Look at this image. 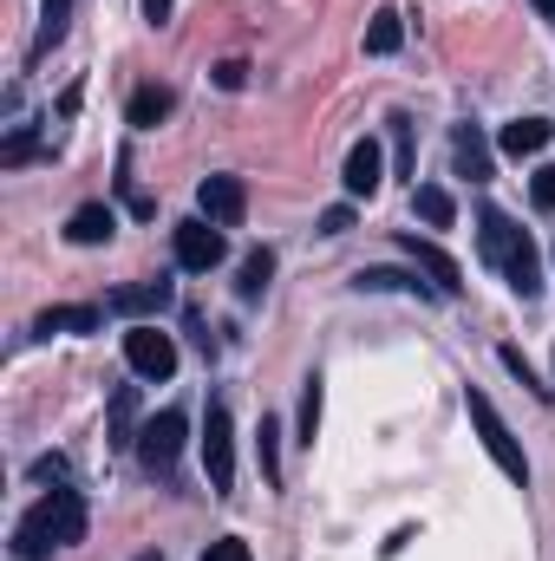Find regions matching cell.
<instances>
[{
  "mask_svg": "<svg viewBox=\"0 0 555 561\" xmlns=\"http://www.w3.org/2000/svg\"><path fill=\"white\" fill-rule=\"evenodd\" d=\"M33 477H39V483H66V457H39Z\"/></svg>",
  "mask_w": 555,
  "mask_h": 561,
  "instance_id": "4dcf8cb0",
  "label": "cell"
},
{
  "mask_svg": "<svg viewBox=\"0 0 555 561\" xmlns=\"http://www.w3.org/2000/svg\"><path fill=\"white\" fill-rule=\"evenodd\" d=\"M203 561H256V556H249V542H242V536H223V542H209V549H203Z\"/></svg>",
  "mask_w": 555,
  "mask_h": 561,
  "instance_id": "d4e9b609",
  "label": "cell"
},
{
  "mask_svg": "<svg viewBox=\"0 0 555 561\" xmlns=\"http://www.w3.org/2000/svg\"><path fill=\"white\" fill-rule=\"evenodd\" d=\"M464 405H471V424H477V437H484V450L497 457V470H503L510 483H530V457H523V444L510 437V424L497 419V405H490L484 392H464Z\"/></svg>",
  "mask_w": 555,
  "mask_h": 561,
  "instance_id": "7a4b0ae2",
  "label": "cell"
},
{
  "mask_svg": "<svg viewBox=\"0 0 555 561\" xmlns=\"http://www.w3.org/2000/svg\"><path fill=\"white\" fill-rule=\"evenodd\" d=\"M177 450H183V412H157L138 431V463L150 477H170L177 470Z\"/></svg>",
  "mask_w": 555,
  "mask_h": 561,
  "instance_id": "5b68a950",
  "label": "cell"
},
{
  "mask_svg": "<svg viewBox=\"0 0 555 561\" xmlns=\"http://www.w3.org/2000/svg\"><path fill=\"white\" fill-rule=\"evenodd\" d=\"M26 157H33V131H13L0 144V163H26Z\"/></svg>",
  "mask_w": 555,
  "mask_h": 561,
  "instance_id": "f1b7e54d",
  "label": "cell"
},
{
  "mask_svg": "<svg viewBox=\"0 0 555 561\" xmlns=\"http://www.w3.org/2000/svg\"><path fill=\"white\" fill-rule=\"evenodd\" d=\"M503 275H510V287H517L523 300H536V294H543V255H536V242H530V236L517 242V255L503 262Z\"/></svg>",
  "mask_w": 555,
  "mask_h": 561,
  "instance_id": "5bb4252c",
  "label": "cell"
},
{
  "mask_svg": "<svg viewBox=\"0 0 555 561\" xmlns=\"http://www.w3.org/2000/svg\"><path fill=\"white\" fill-rule=\"evenodd\" d=\"M399 46H406V20H399L393 7H380V13H373V26H366V53H380V59H386V53H399Z\"/></svg>",
  "mask_w": 555,
  "mask_h": 561,
  "instance_id": "ac0fdd59",
  "label": "cell"
},
{
  "mask_svg": "<svg viewBox=\"0 0 555 561\" xmlns=\"http://www.w3.org/2000/svg\"><path fill=\"white\" fill-rule=\"evenodd\" d=\"M399 249L412 255V268L431 280L438 294H464V268H457V262H451L438 242H424V236H412V229H399Z\"/></svg>",
  "mask_w": 555,
  "mask_h": 561,
  "instance_id": "52a82bcc",
  "label": "cell"
},
{
  "mask_svg": "<svg viewBox=\"0 0 555 561\" xmlns=\"http://www.w3.org/2000/svg\"><path fill=\"white\" fill-rule=\"evenodd\" d=\"M320 405H327L320 373H307V379H301V444H307V450H314V437H320Z\"/></svg>",
  "mask_w": 555,
  "mask_h": 561,
  "instance_id": "d6986e66",
  "label": "cell"
},
{
  "mask_svg": "<svg viewBox=\"0 0 555 561\" xmlns=\"http://www.w3.org/2000/svg\"><path fill=\"white\" fill-rule=\"evenodd\" d=\"M347 229H353V209H347V203H340V209H327V216H320V236H347Z\"/></svg>",
  "mask_w": 555,
  "mask_h": 561,
  "instance_id": "f546056e",
  "label": "cell"
},
{
  "mask_svg": "<svg viewBox=\"0 0 555 561\" xmlns=\"http://www.w3.org/2000/svg\"><path fill=\"white\" fill-rule=\"evenodd\" d=\"M72 542H86V503H79V490H53L20 516L13 561H46L53 549H72Z\"/></svg>",
  "mask_w": 555,
  "mask_h": 561,
  "instance_id": "6da1fadb",
  "label": "cell"
},
{
  "mask_svg": "<svg viewBox=\"0 0 555 561\" xmlns=\"http://www.w3.org/2000/svg\"><path fill=\"white\" fill-rule=\"evenodd\" d=\"M497 359H503V366H510V373H517V386H530V392H536V399H543V405H550V399H555V386H543V379H536V373H530V359H523V353H517V346H497Z\"/></svg>",
  "mask_w": 555,
  "mask_h": 561,
  "instance_id": "7402d4cb",
  "label": "cell"
},
{
  "mask_svg": "<svg viewBox=\"0 0 555 561\" xmlns=\"http://www.w3.org/2000/svg\"><path fill=\"white\" fill-rule=\"evenodd\" d=\"M196 209H203L216 229H236V222L249 216V190H242V176H203Z\"/></svg>",
  "mask_w": 555,
  "mask_h": 561,
  "instance_id": "ba28073f",
  "label": "cell"
},
{
  "mask_svg": "<svg viewBox=\"0 0 555 561\" xmlns=\"http://www.w3.org/2000/svg\"><path fill=\"white\" fill-rule=\"evenodd\" d=\"M353 287H412V294H418V280L412 275H393V268H366Z\"/></svg>",
  "mask_w": 555,
  "mask_h": 561,
  "instance_id": "4316f807",
  "label": "cell"
},
{
  "mask_svg": "<svg viewBox=\"0 0 555 561\" xmlns=\"http://www.w3.org/2000/svg\"><path fill=\"white\" fill-rule=\"evenodd\" d=\"M216 85H223V92H242V85H249V66H242V59H223V66H216Z\"/></svg>",
  "mask_w": 555,
  "mask_h": 561,
  "instance_id": "83f0119b",
  "label": "cell"
},
{
  "mask_svg": "<svg viewBox=\"0 0 555 561\" xmlns=\"http://www.w3.org/2000/svg\"><path fill=\"white\" fill-rule=\"evenodd\" d=\"M132 412H138V399H132V386L112 399V444H132Z\"/></svg>",
  "mask_w": 555,
  "mask_h": 561,
  "instance_id": "cb8c5ba5",
  "label": "cell"
},
{
  "mask_svg": "<svg viewBox=\"0 0 555 561\" xmlns=\"http://www.w3.org/2000/svg\"><path fill=\"white\" fill-rule=\"evenodd\" d=\"M393 138H399V170H412V125L393 118Z\"/></svg>",
  "mask_w": 555,
  "mask_h": 561,
  "instance_id": "1f68e13d",
  "label": "cell"
},
{
  "mask_svg": "<svg viewBox=\"0 0 555 561\" xmlns=\"http://www.w3.org/2000/svg\"><path fill=\"white\" fill-rule=\"evenodd\" d=\"M555 138V125L550 118H510V125H503V157H536V150H543V144Z\"/></svg>",
  "mask_w": 555,
  "mask_h": 561,
  "instance_id": "4fadbf2b",
  "label": "cell"
},
{
  "mask_svg": "<svg viewBox=\"0 0 555 561\" xmlns=\"http://www.w3.org/2000/svg\"><path fill=\"white\" fill-rule=\"evenodd\" d=\"M170 7H177V0H144V20H150V26H163V20H170Z\"/></svg>",
  "mask_w": 555,
  "mask_h": 561,
  "instance_id": "d6a6232c",
  "label": "cell"
},
{
  "mask_svg": "<svg viewBox=\"0 0 555 561\" xmlns=\"http://www.w3.org/2000/svg\"><path fill=\"white\" fill-rule=\"evenodd\" d=\"M530 196H536V209H555V163H543V170L530 176Z\"/></svg>",
  "mask_w": 555,
  "mask_h": 561,
  "instance_id": "484cf974",
  "label": "cell"
},
{
  "mask_svg": "<svg viewBox=\"0 0 555 561\" xmlns=\"http://www.w3.org/2000/svg\"><path fill=\"white\" fill-rule=\"evenodd\" d=\"M340 183H347V196H380V183H386V157H380V144L360 138L353 150H347V170H340Z\"/></svg>",
  "mask_w": 555,
  "mask_h": 561,
  "instance_id": "9c48e42d",
  "label": "cell"
},
{
  "mask_svg": "<svg viewBox=\"0 0 555 561\" xmlns=\"http://www.w3.org/2000/svg\"><path fill=\"white\" fill-rule=\"evenodd\" d=\"M269 275H275V255H269V249H256V255L242 262V280H236V294H242V300H262V294H269Z\"/></svg>",
  "mask_w": 555,
  "mask_h": 561,
  "instance_id": "ffe728a7",
  "label": "cell"
},
{
  "mask_svg": "<svg viewBox=\"0 0 555 561\" xmlns=\"http://www.w3.org/2000/svg\"><path fill=\"white\" fill-rule=\"evenodd\" d=\"M125 359H132L138 379H170V373H177V340H170L157 320H138V327L125 333Z\"/></svg>",
  "mask_w": 555,
  "mask_h": 561,
  "instance_id": "277c9868",
  "label": "cell"
},
{
  "mask_svg": "<svg viewBox=\"0 0 555 561\" xmlns=\"http://www.w3.org/2000/svg\"><path fill=\"white\" fill-rule=\"evenodd\" d=\"M105 327V313L99 307H46L39 320H33V333L39 340H53V333H99Z\"/></svg>",
  "mask_w": 555,
  "mask_h": 561,
  "instance_id": "7c38bea8",
  "label": "cell"
},
{
  "mask_svg": "<svg viewBox=\"0 0 555 561\" xmlns=\"http://www.w3.org/2000/svg\"><path fill=\"white\" fill-rule=\"evenodd\" d=\"M223 255H229V242H223V229H216L209 216H196V222H177V268H190V275H209Z\"/></svg>",
  "mask_w": 555,
  "mask_h": 561,
  "instance_id": "8992f818",
  "label": "cell"
},
{
  "mask_svg": "<svg viewBox=\"0 0 555 561\" xmlns=\"http://www.w3.org/2000/svg\"><path fill=\"white\" fill-rule=\"evenodd\" d=\"M536 7H543V13H550V20H555V0H536Z\"/></svg>",
  "mask_w": 555,
  "mask_h": 561,
  "instance_id": "836d02e7",
  "label": "cell"
},
{
  "mask_svg": "<svg viewBox=\"0 0 555 561\" xmlns=\"http://www.w3.org/2000/svg\"><path fill=\"white\" fill-rule=\"evenodd\" d=\"M203 477H209L216 496L236 490V424H229L223 405H209V419H203Z\"/></svg>",
  "mask_w": 555,
  "mask_h": 561,
  "instance_id": "3957f363",
  "label": "cell"
},
{
  "mask_svg": "<svg viewBox=\"0 0 555 561\" xmlns=\"http://www.w3.org/2000/svg\"><path fill=\"white\" fill-rule=\"evenodd\" d=\"M418 216H424L431 229H451V216H457V203H451V190H438V183H424V190H418Z\"/></svg>",
  "mask_w": 555,
  "mask_h": 561,
  "instance_id": "44dd1931",
  "label": "cell"
},
{
  "mask_svg": "<svg viewBox=\"0 0 555 561\" xmlns=\"http://www.w3.org/2000/svg\"><path fill=\"white\" fill-rule=\"evenodd\" d=\"M112 236H118V216H112L105 203H79L72 222H66V242H79V249H99V242H112Z\"/></svg>",
  "mask_w": 555,
  "mask_h": 561,
  "instance_id": "30bf717a",
  "label": "cell"
},
{
  "mask_svg": "<svg viewBox=\"0 0 555 561\" xmlns=\"http://www.w3.org/2000/svg\"><path fill=\"white\" fill-rule=\"evenodd\" d=\"M112 313H157V307H170V280H138V287H118L112 300H105Z\"/></svg>",
  "mask_w": 555,
  "mask_h": 561,
  "instance_id": "9a60e30c",
  "label": "cell"
},
{
  "mask_svg": "<svg viewBox=\"0 0 555 561\" xmlns=\"http://www.w3.org/2000/svg\"><path fill=\"white\" fill-rule=\"evenodd\" d=\"M477 242H484V255H490V262L503 268V262L517 255V242H523V229H517V222H510L503 209H484V216H477Z\"/></svg>",
  "mask_w": 555,
  "mask_h": 561,
  "instance_id": "8fae6325",
  "label": "cell"
},
{
  "mask_svg": "<svg viewBox=\"0 0 555 561\" xmlns=\"http://www.w3.org/2000/svg\"><path fill=\"white\" fill-rule=\"evenodd\" d=\"M457 176H471V183H490V144L477 138V125H457Z\"/></svg>",
  "mask_w": 555,
  "mask_h": 561,
  "instance_id": "e0dca14e",
  "label": "cell"
},
{
  "mask_svg": "<svg viewBox=\"0 0 555 561\" xmlns=\"http://www.w3.org/2000/svg\"><path fill=\"white\" fill-rule=\"evenodd\" d=\"M170 112H177V92H170V85H138V92H132V112H125V118H132L138 131H150V125H163Z\"/></svg>",
  "mask_w": 555,
  "mask_h": 561,
  "instance_id": "2e32d148",
  "label": "cell"
},
{
  "mask_svg": "<svg viewBox=\"0 0 555 561\" xmlns=\"http://www.w3.org/2000/svg\"><path fill=\"white\" fill-rule=\"evenodd\" d=\"M281 424L275 419H262V477H269V490H281Z\"/></svg>",
  "mask_w": 555,
  "mask_h": 561,
  "instance_id": "603a6c76",
  "label": "cell"
}]
</instances>
